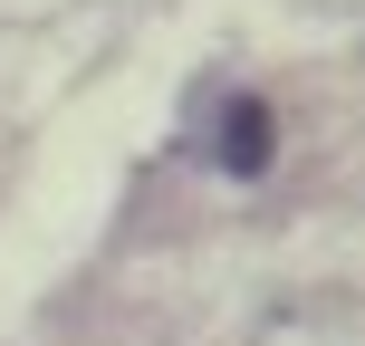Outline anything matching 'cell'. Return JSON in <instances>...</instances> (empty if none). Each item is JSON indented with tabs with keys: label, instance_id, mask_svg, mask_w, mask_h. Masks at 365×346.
<instances>
[{
	"label": "cell",
	"instance_id": "cell-1",
	"mask_svg": "<svg viewBox=\"0 0 365 346\" xmlns=\"http://www.w3.org/2000/svg\"><path fill=\"white\" fill-rule=\"evenodd\" d=\"M259 164H269V106L240 96V106L221 116V173H259Z\"/></svg>",
	"mask_w": 365,
	"mask_h": 346
}]
</instances>
